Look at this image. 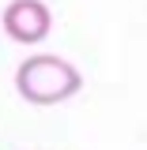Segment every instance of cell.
<instances>
[{
  "label": "cell",
  "instance_id": "1",
  "mask_svg": "<svg viewBox=\"0 0 147 150\" xmlns=\"http://www.w3.org/2000/svg\"><path fill=\"white\" fill-rule=\"evenodd\" d=\"M15 90L27 105H60L83 90V75L64 56L34 53L15 68Z\"/></svg>",
  "mask_w": 147,
  "mask_h": 150
},
{
  "label": "cell",
  "instance_id": "2",
  "mask_svg": "<svg viewBox=\"0 0 147 150\" xmlns=\"http://www.w3.org/2000/svg\"><path fill=\"white\" fill-rule=\"evenodd\" d=\"M0 26L19 45H38L53 30V11L42 0H11L4 8V15H0Z\"/></svg>",
  "mask_w": 147,
  "mask_h": 150
}]
</instances>
